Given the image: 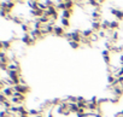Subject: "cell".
<instances>
[{
  "mask_svg": "<svg viewBox=\"0 0 123 117\" xmlns=\"http://www.w3.org/2000/svg\"><path fill=\"white\" fill-rule=\"evenodd\" d=\"M54 7L59 11V10H62V11H64L65 10V1H54Z\"/></svg>",
  "mask_w": 123,
  "mask_h": 117,
  "instance_id": "cell-9",
  "label": "cell"
},
{
  "mask_svg": "<svg viewBox=\"0 0 123 117\" xmlns=\"http://www.w3.org/2000/svg\"><path fill=\"white\" fill-rule=\"evenodd\" d=\"M69 110H70L71 112L77 113V112L80 111V107L77 106V104H76V103H69Z\"/></svg>",
  "mask_w": 123,
  "mask_h": 117,
  "instance_id": "cell-11",
  "label": "cell"
},
{
  "mask_svg": "<svg viewBox=\"0 0 123 117\" xmlns=\"http://www.w3.org/2000/svg\"><path fill=\"white\" fill-rule=\"evenodd\" d=\"M60 23H62V27H63V28H69L70 27V19L62 18L60 19Z\"/></svg>",
  "mask_w": 123,
  "mask_h": 117,
  "instance_id": "cell-12",
  "label": "cell"
},
{
  "mask_svg": "<svg viewBox=\"0 0 123 117\" xmlns=\"http://www.w3.org/2000/svg\"><path fill=\"white\" fill-rule=\"evenodd\" d=\"M71 15H73V11L71 10H64V11H62V13H60L62 18H65V19H70L71 18Z\"/></svg>",
  "mask_w": 123,
  "mask_h": 117,
  "instance_id": "cell-10",
  "label": "cell"
},
{
  "mask_svg": "<svg viewBox=\"0 0 123 117\" xmlns=\"http://www.w3.org/2000/svg\"><path fill=\"white\" fill-rule=\"evenodd\" d=\"M13 91H15V92H19L21 94L25 95L30 89H29L28 86H24V85H16V86H13Z\"/></svg>",
  "mask_w": 123,
  "mask_h": 117,
  "instance_id": "cell-1",
  "label": "cell"
},
{
  "mask_svg": "<svg viewBox=\"0 0 123 117\" xmlns=\"http://www.w3.org/2000/svg\"><path fill=\"white\" fill-rule=\"evenodd\" d=\"M69 43H70L71 48H74V49H77V48H80V46H81V43H80V42H76V41H69Z\"/></svg>",
  "mask_w": 123,
  "mask_h": 117,
  "instance_id": "cell-15",
  "label": "cell"
},
{
  "mask_svg": "<svg viewBox=\"0 0 123 117\" xmlns=\"http://www.w3.org/2000/svg\"><path fill=\"white\" fill-rule=\"evenodd\" d=\"M9 100V98L6 97V95H4L3 93H0V104H4L5 101H7Z\"/></svg>",
  "mask_w": 123,
  "mask_h": 117,
  "instance_id": "cell-17",
  "label": "cell"
},
{
  "mask_svg": "<svg viewBox=\"0 0 123 117\" xmlns=\"http://www.w3.org/2000/svg\"><path fill=\"white\" fill-rule=\"evenodd\" d=\"M119 25H121V23H119V21H117V19H113V21H110V30H112V31H115V30H117V29L119 28Z\"/></svg>",
  "mask_w": 123,
  "mask_h": 117,
  "instance_id": "cell-7",
  "label": "cell"
},
{
  "mask_svg": "<svg viewBox=\"0 0 123 117\" xmlns=\"http://www.w3.org/2000/svg\"><path fill=\"white\" fill-rule=\"evenodd\" d=\"M118 37H119V34H118V31H117V30H115V31H112V33H111L110 41H117V40H118Z\"/></svg>",
  "mask_w": 123,
  "mask_h": 117,
  "instance_id": "cell-13",
  "label": "cell"
},
{
  "mask_svg": "<svg viewBox=\"0 0 123 117\" xmlns=\"http://www.w3.org/2000/svg\"><path fill=\"white\" fill-rule=\"evenodd\" d=\"M35 117H43V115H42V113H39V115H37V116H35Z\"/></svg>",
  "mask_w": 123,
  "mask_h": 117,
  "instance_id": "cell-19",
  "label": "cell"
},
{
  "mask_svg": "<svg viewBox=\"0 0 123 117\" xmlns=\"http://www.w3.org/2000/svg\"><path fill=\"white\" fill-rule=\"evenodd\" d=\"M65 31H64V28L60 27V25H54V31H53V35H57V36H65Z\"/></svg>",
  "mask_w": 123,
  "mask_h": 117,
  "instance_id": "cell-5",
  "label": "cell"
},
{
  "mask_svg": "<svg viewBox=\"0 0 123 117\" xmlns=\"http://www.w3.org/2000/svg\"><path fill=\"white\" fill-rule=\"evenodd\" d=\"M116 80H117V77H115V76H113V75H111V74L107 76V82H109L111 86H112V85L116 82Z\"/></svg>",
  "mask_w": 123,
  "mask_h": 117,
  "instance_id": "cell-16",
  "label": "cell"
},
{
  "mask_svg": "<svg viewBox=\"0 0 123 117\" xmlns=\"http://www.w3.org/2000/svg\"><path fill=\"white\" fill-rule=\"evenodd\" d=\"M47 117H53V116H52V113H48V115H47Z\"/></svg>",
  "mask_w": 123,
  "mask_h": 117,
  "instance_id": "cell-20",
  "label": "cell"
},
{
  "mask_svg": "<svg viewBox=\"0 0 123 117\" xmlns=\"http://www.w3.org/2000/svg\"><path fill=\"white\" fill-rule=\"evenodd\" d=\"M112 93L115 94V97H118V98H119V97L123 94V85L113 87V88H112Z\"/></svg>",
  "mask_w": 123,
  "mask_h": 117,
  "instance_id": "cell-6",
  "label": "cell"
},
{
  "mask_svg": "<svg viewBox=\"0 0 123 117\" xmlns=\"http://www.w3.org/2000/svg\"><path fill=\"white\" fill-rule=\"evenodd\" d=\"M81 40H82V34L80 30H75L71 33V41H76L81 43Z\"/></svg>",
  "mask_w": 123,
  "mask_h": 117,
  "instance_id": "cell-4",
  "label": "cell"
},
{
  "mask_svg": "<svg viewBox=\"0 0 123 117\" xmlns=\"http://www.w3.org/2000/svg\"><path fill=\"white\" fill-rule=\"evenodd\" d=\"M21 41H22L23 43H25V45H34V43H35V41L31 39V36H30V34H29V33L23 34V36H22Z\"/></svg>",
  "mask_w": 123,
  "mask_h": 117,
  "instance_id": "cell-3",
  "label": "cell"
},
{
  "mask_svg": "<svg viewBox=\"0 0 123 117\" xmlns=\"http://www.w3.org/2000/svg\"><path fill=\"white\" fill-rule=\"evenodd\" d=\"M74 5H75L74 1H65V10H71L73 11Z\"/></svg>",
  "mask_w": 123,
  "mask_h": 117,
  "instance_id": "cell-14",
  "label": "cell"
},
{
  "mask_svg": "<svg viewBox=\"0 0 123 117\" xmlns=\"http://www.w3.org/2000/svg\"><path fill=\"white\" fill-rule=\"evenodd\" d=\"M99 40V35H98V33H94L93 35H92V37H91V41L92 42H95V41H98Z\"/></svg>",
  "mask_w": 123,
  "mask_h": 117,
  "instance_id": "cell-18",
  "label": "cell"
},
{
  "mask_svg": "<svg viewBox=\"0 0 123 117\" xmlns=\"http://www.w3.org/2000/svg\"><path fill=\"white\" fill-rule=\"evenodd\" d=\"M110 11H111V15L115 16V18L117 21H122L123 19V11H121L118 9H115V7H111Z\"/></svg>",
  "mask_w": 123,
  "mask_h": 117,
  "instance_id": "cell-2",
  "label": "cell"
},
{
  "mask_svg": "<svg viewBox=\"0 0 123 117\" xmlns=\"http://www.w3.org/2000/svg\"><path fill=\"white\" fill-rule=\"evenodd\" d=\"M81 34H82V37L91 39V37H92V35L94 34V31H93L92 29H85V30H82V31H81Z\"/></svg>",
  "mask_w": 123,
  "mask_h": 117,
  "instance_id": "cell-8",
  "label": "cell"
}]
</instances>
